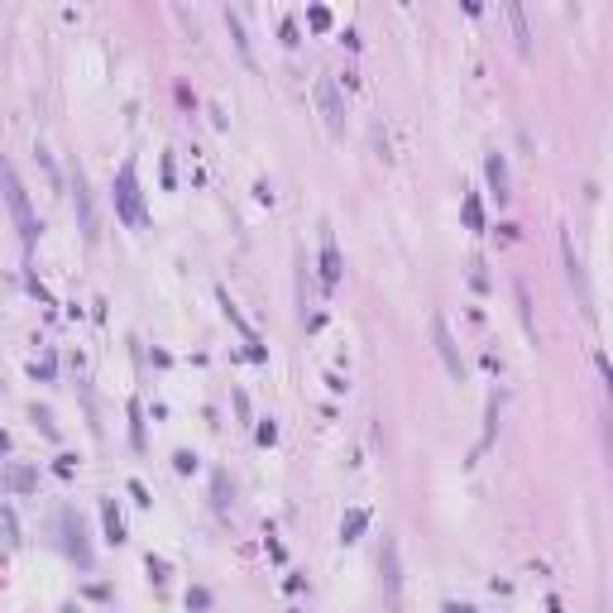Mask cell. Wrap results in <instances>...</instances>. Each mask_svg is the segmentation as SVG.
<instances>
[{"instance_id":"cell-18","label":"cell","mask_w":613,"mask_h":613,"mask_svg":"<svg viewBox=\"0 0 613 613\" xmlns=\"http://www.w3.org/2000/svg\"><path fill=\"white\" fill-rule=\"evenodd\" d=\"M508 10V24H512V34H517V48L527 53L532 48V34H527V19H522V5H503Z\"/></svg>"},{"instance_id":"cell-4","label":"cell","mask_w":613,"mask_h":613,"mask_svg":"<svg viewBox=\"0 0 613 613\" xmlns=\"http://www.w3.org/2000/svg\"><path fill=\"white\" fill-rule=\"evenodd\" d=\"M316 105H321V115H326V129L340 134V129H345V101H340V92H335V77H316Z\"/></svg>"},{"instance_id":"cell-13","label":"cell","mask_w":613,"mask_h":613,"mask_svg":"<svg viewBox=\"0 0 613 613\" xmlns=\"http://www.w3.org/2000/svg\"><path fill=\"white\" fill-rule=\"evenodd\" d=\"M101 522H105V541L120 546V541H125V522H120V508H115L110 499H101Z\"/></svg>"},{"instance_id":"cell-7","label":"cell","mask_w":613,"mask_h":613,"mask_svg":"<svg viewBox=\"0 0 613 613\" xmlns=\"http://www.w3.org/2000/svg\"><path fill=\"white\" fill-rule=\"evenodd\" d=\"M565 245V273H570V283L580 288V306L594 316V293H590V278H585V264H580V254H575V245H570V235L561 240Z\"/></svg>"},{"instance_id":"cell-12","label":"cell","mask_w":613,"mask_h":613,"mask_svg":"<svg viewBox=\"0 0 613 613\" xmlns=\"http://www.w3.org/2000/svg\"><path fill=\"white\" fill-rule=\"evenodd\" d=\"M384 580H388V594L403 590V575H398V541H393V537L384 541Z\"/></svg>"},{"instance_id":"cell-26","label":"cell","mask_w":613,"mask_h":613,"mask_svg":"<svg viewBox=\"0 0 613 613\" xmlns=\"http://www.w3.org/2000/svg\"><path fill=\"white\" fill-rule=\"evenodd\" d=\"M129 499H134L139 508H154V494H149V489H144L139 479H129Z\"/></svg>"},{"instance_id":"cell-14","label":"cell","mask_w":613,"mask_h":613,"mask_svg":"<svg viewBox=\"0 0 613 613\" xmlns=\"http://www.w3.org/2000/svg\"><path fill=\"white\" fill-rule=\"evenodd\" d=\"M216 298H220V311H225V321H230V326H235V331H240V335H245V340H249V345H254V340H259V335H254V331H249V321H245V316H240V306L230 302V293H225V288H220V293H216Z\"/></svg>"},{"instance_id":"cell-11","label":"cell","mask_w":613,"mask_h":613,"mask_svg":"<svg viewBox=\"0 0 613 613\" xmlns=\"http://www.w3.org/2000/svg\"><path fill=\"white\" fill-rule=\"evenodd\" d=\"M364 527H369V508H350L340 517V541L350 546V541H360L364 537Z\"/></svg>"},{"instance_id":"cell-10","label":"cell","mask_w":613,"mask_h":613,"mask_svg":"<svg viewBox=\"0 0 613 613\" xmlns=\"http://www.w3.org/2000/svg\"><path fill=\"white\" fill-rule=\"evenodd\" d=\"M0 484H5L10 494H34V489H39V475H34L29 465H10V470L0 475Z\"/></svg>"},{"instance_id":"cell-24","label":"cell","mask_w":613,"mask_h":613,"mask_svg":"<svg viewBox=\"0 0 613 613\" xmlns=\"http://www.w3.org/2000/svg\"><path fill=\"white\" fill-rule=\"evenodd\" d=\"M254 436H259V446H273V441H278V426H273V417H269V422H259V426H254Z\"/></svg>"},{"instance_id":"cell-21","label":"cell","mask_w":613,"mask_h":613,"mask_svg":"<svg viewBox=\"0 0 613 613\" xmlns=\"http://www.w3.org/2000/svg\"><path fill=\"white\" fill-rule=\"evenodd\" d=\"M306 24H311V29H331V10H326V5H311V10H306Z\"/></svg>"},{"instance_id":"cell-2","label":"cell","mask_w":613,"mask_h":613,"mask_svg":"<svg viewBox=\"0 0 613 613\" xmlns=\"http://www.w3.org/2000/svg\"><path fill=\"white\" fill-rule=\"evenodd\" d=\"M115 211H120V220H125V225H134V230H144V225H149L144 202H139V178H134V163H120V173H115Z\"/></svg>"},{"instance_id":"cell-23","label":"cell","mask_w":613,"mask_h":613,"mask_svg":"<svg viewBox=\"0 0 613 613\" xmlns=\"http://www.w3.org/2000/svg\"><path fill=\"white\" fill-rule=\"evenodd\" d=\"M187 609H192V613H202V609H211V594H206L202 585H197V590H187Z\"/></svg>"},{"instance_id":"cell-28","label":"cell","mask_w":613,"mask_h":613,"mask_svg":"<svg viewBox=\"0 0 613 613\" xmlns=\"http://www.w3.org/2000/svg\"><path fill=\"white\" fill-rule=\"evenodd\" d=\"M34 422L43 426V436H58V426H53V417H48V412H43V408H34Z\"/></svg>"},{"instance_id":"cell-25","label":"cell","mask_w":613,"mask_h":613,"mask_svg":"<svg viewBox=\"0 0 613 613\" xmlns=\"http://www.w3.org/2000/svg\"><path fill=\"white\" fill-rule=\"evenodd\" d=\"M173 470H178V475H192V470H197V455H192V450H178V455H173Z\"/></svg>"},{"instance_id":"cell-17","label":"cell","mask_w":613,"mask_h":613,"mask_svg":"<svg viewBox=\"0 0 613 613\" xmlns=\"http://www.w3.org/2000/svg\"><path fill=\"white\" fill-rule=\"evenodd\" d=\"M129 446L144 450V408H139V398H129Z\"/></svg>"},{"instance_id":"cell-33","label":"cell","mask_w":613,"mask_h":613,"mask_svg":"<svg viewBox=\"0 0 613 613\" xmlns=\"http://www.w3.org/2000/svg\"><path fill=\"white\" fill-rule=\"evenodd\" d=\"M5 450H10V436H5V431H0V455H5Z\"/></svg>"},{"instance_id":"cell-34","label":"cell","mask_w":613,"mask_h":613,"mask_svg":"<svg viewBox=\"0 0 613 613\" xmlns=\"http://www.w3.org/2000/svg\"><path fill=\"white\" fill-rule=\"evenodd\" d=\"M546 613H561V599H551V604H546Z\"/></svg>"},{"instance_id":"cell-9","label":"cell","mask_w":613,"mask_h":613,"mask_svg":"<svg viewBox=\"0 0 613 613\" xmlns=\"http://www.w3.org/2000/svg\"><path fill=\"white\" fill-rule=\"evenodd\" d=\"M484 178H489V187H494V197L499 202H508V163H503V154H489L484 158Z\"/></svg>"},{"instance_id":"cell-30","label":"cell","mask_w":613,"mask_h":613,"mask_svg":"<svg viewBox=\"0 0 613 613\" xmlns=\"http://www.w3.org/2000/svg\"><path fill=\"white\" fill-rule=\"evenodd\" d=\"M29 374H34V379H43V384H48V379H53V360H43V364H34V369H29Z\"/></svg>"},{"instance_id":"cell-15","label":"cell","mask_w":613,"mask_h":613,"mask_svg":"<svg viewBox=\"0 0 613 613\" xmlns=\"http://www.w3.org/2000/svg\"><path fill=\"white\" fill-rule=\"evenodd\" d=\"M225 29H230V39H235V48H240V58L254 67V53H249V39H245V24H240V14L235 10H225Z\"/></svg>"},{"instance_id":"cell-27","label":"cell","mask_w":613,"mask_h":613,"mask_svg":"<svg viewBox=\"0 0 613 613\" xmlns=\"http://www.w3.org/2000/svg\"><path fill=\"white\" fill-rule=\"evenodd\" d=\"M53 470H58L63 479H72V475H77V455H58V460H53Z\"/></svg>"},{"instance_id":"cell-8","label":"cell","mask_w":613,"mask_h":613,"mask_svg":"<svg viewBox=\"0 0 613 613\" xmlns=\"http://www.w3.org/2000/svg\"><path fill=\"white\" fill-rule=\"evenodd\" d=\"M63 546H67V556L77 561V565H92V546H87V537H82V522L72 517V512H63Z\"/></svg>"},{"instance_id":"cell-29","label":"cell","mask_w":613,"mask_h":613,"mask_svg":"<svg viewBox=\"0 0 613 613\" xmlns=\"http://www.w3.org/2000/svg\"><path fill=\"white\" fill-rule=\"evenodd\" d=\"M278 34H283V43H288V48L298 43V24H293V19H283V24H278Z\"/></svg>"},{"instance_id":"cell-32","label":"cell","mask_w":613,"mask_h":613,"mask_svg":"<svg viewBox=\"0 0 613 613\" xmlns=\"http://www.w3.org/2000/svg\"><path fill=\"white\" fill-rule=\"evenodd\" d=\"M326 388H331V393H345V388H350V384H345V379H340V374H326Z\"/></svg>"},{"instance_id":"cell-31","label":"cell","mask_w":613,"mask_h":613,"mask_svg":"<svg viewBox=\"0 0 613 613\" xmlns=\"http://www.w3.org/2000/svg\"><path fill=\"white\" fill-rule=\"evenodd\" d=\"M178 178H173V154H163V187H173Z\"/></svg>"},{"instance_id":"cell-16","label":"cell","mask_w":613,"mask_h":613,"mask_svg":"<svg viewBox=\"0 0 613 613\" xmlns=\"http://www.w3.org/2000/svg\"><path fill=\"white\" fill-rule=\"evenodd\" d=\"M0 546H5V551L19 546V522H14V512L5 508V503H0Z\"/></svg>"},{"instance_id":"cell-6","label":"cell","mask_w":613,"mask_h":613,"mask_svg":"<svg viewBox=\"0 0 613 613\" xmlns=\"http://www.w3.org/2000/svg\"><path fill=\"white\" fill-rule=\"evenodd\" d=\"M335 283H340V249H335V230L321 225V288L335 293Z\"/></svg>"},{"instance_id":"cell-1","label":"cell","mask_w":613,"mask_h":613,"mask_svg":"<svg viewBox=\"0 0 613 613\" xmlns=\"http://www.w3.org/2000/svg\"><path fill=\"white\" fill-rule=\"evenodd\" d=\"M0 192H5V206H10V216H14V230H19L24 249H34V245H39V235H43V225L34 220V211H29V192H24V183H19V173H14V163H10V158H0Z\"/></svg>"},{"instance_id":"cell-19","label":"cell","mask_w":613,"mask_h":613,"mask_svg":"<svg viewBox=\"0 0 613 613\" xmlns=\"http://www.w3.org/2000/svg\"><path fill=\"white\" fill-rule=\"evenodd\" d=\"M465 225L470 230H484V202H479V192H465Z\"/></svg>"},{"instance_id":"cell-5","label":"cell","mask_w":613,"mask_h":613,"mask_svg":"<svg viewBox=\"0 0 613 613\" xmlns=\"http://www.w3.org/2000/svg\"><path fill=\"white\" fill-rule=\"evenodd\" d=\"M72 206H77V225H82V235H87V245H96V202H92V187H87V178L77 173L72 178Z\"/></svg>"},{"instance_id":"cell-3","label":"cell","mask_w":613,"mask_h":613,"mask_svg":"<svg viewBox=\"0 0 613 613\" xmlns=\"http://www.w3.org/2000/svg\"><path fill=\"white\" fill-rule=\"evenodd\" d=\"M431 340H436V355H441L446 374L460 384V379H465V360H460V350H455V335H450V326H446L441 316H431Z\"/></svg>"},{"instance_id":"cell-20","label":"cell","mask_w":613,"mask_h":613,"mask_svg":"<svg viewBox=\"0 0 613 613\" xmlns=\"http://www.w3.org/2000/svg\"><path fill=\"white\" fill-rule=\"evenodd\" d=\"M211 489H216V512L225 517V512H230V479H225V470L211 475Z\"/></svg>"},{"instance_id":"cell-22","label":"cell","mask_w":613,"mask_h":613,"mask_svg":"<svg viewBox=\"0 0 613 613\" xmlns=\"http://www.w3.org/2000/svg\"><path fill=\"white\" fill-rule=\"evenodd\" d=\"M144 565H149V580H154V585H168V561H158V556H149Z\"/></svg>"}]
</instances>
